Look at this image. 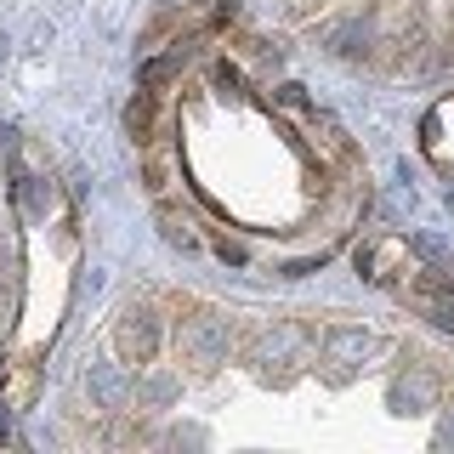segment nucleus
Segmentation results:
<instances>
[{"label":"nucleus","instance_id":"f257e3e1","mask_svg":"<svg viewBox=\"0 0 454 454\" xmlns=\"http://www.w3.org/2000/svg\"><path fill=\"white\" fill-rule=\"evenodd\" d=\"M364 267H369V278H403L409 267H415V255H409V245L403 239H375V245L364 250Z\"/></svg>","mask_w":454,"mask_h":454},{"label":"nucleus","instance_id":"f03ea898","mask_svg":"<svg viewBox=\"0 0 454 454\" xmlns=\"http://www.w3.org/2000/svg\"><path fill=\"white\" fill-rule=\"evenodd\" d=\"M35 387H40L35 358H12V364H6V375H0V403H6V409H28Z\"/></svg>","mask_w":454,"mask_h":454},{"label":"nucleus","instance_id":"7ed1b4c3","mask_svg":"<svg viewBox=\"0 0 454 454\" xmlns=\"http://www.w3.org/2000/svg\"><path fill=\"white\" fill-rule=\"evenodd\" d=\"M153 347H160V330H153L148 312H137V318L120 330V352H125L131 364H148V358H153Z\"/></svg>","mask_w":454,"mask_h":454},{"label":"nucleus","instance_id":"20e7f679","mask_svg":"<svg viewBox=\"0 0 454 454\" xmlns=\"http://www.w3.org/2000/svg\"><path fill=\"white\" fill-rule=\"evenodd\" d=\"M153 97H160V91H153V85H142V91L131 97V108H125V125H131V137L142 142V148L153 142Z\"/></svg>","mask_w":454,"mask_h":454}]
</instances>
